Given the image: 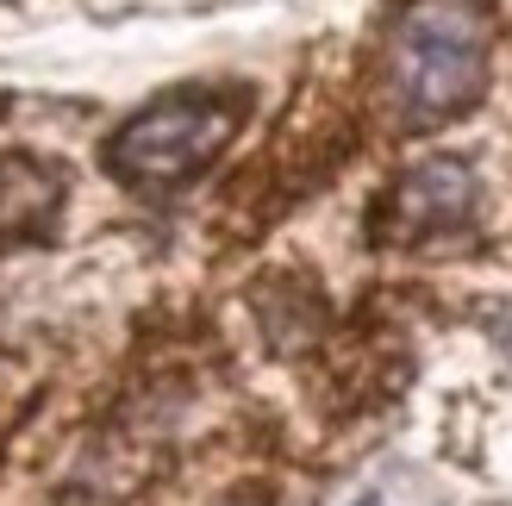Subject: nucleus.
<instances>
[{"label":"nucleus","mask_w":512,"mask_h":506,"mask_svg":"<svg viewBox=\"0 0 512 506\" xmlns=\"http://www.w3.org/2000/svg\"><path fill=\"white\" fill-rule=\"evenodd\" d=\"M481 200V182L469 163L456 157H431L419 163L406 182L394 188V232L400 238H438V232H456Z\"/></svg>","instance_id":"obj_3"},{"label":"nucleus","mask_w":512,"mask_h":506,"mask_svg":"<svg viewBox=\"0 0 512 506\" xmlns=\"http://www.w3.org/2000/svg\"><path fill=\"white\" fill-rule=\"evenodd\" d=\"M238 132V107H219V100H157L144 107L132 125H119L107 144V163L119 182L132 188H182L188 175H200Z\"/></svg>","instance_id":"obj_2"},{"label":"nucleus","mask_w":512,"mask_h":506,"mask_svg":"<svg viewBox=\"0 0 512 506\" xmlns=\"http://www.w3.org/2000/svg\"><path fill=\"white\" fill-rule=\"evenodd\" d=\"M225 506H263V500H256V494H238V500H225Z\"/></svg>","instance_id":"obj_5"},{"label":"nucleus","mask_w":512,"mask_h":506,"mask_svg":"<svg viewBox=\"0 0 512 506\" xmlns=\"http://www.w3.org/2000/svg\"><path fill=\"white\" fill-rule=\"evenodd\" d=\"M57 213V175L38 163H0V244L38 238Z\"/></svg>","instance_id":"obj_4"},{"label":"nucleus","mask_w":512,"mask_h":506,"mask_svg":"<svg viewBox=\"0 0 512 506\" xmlns=\"http://www.w3.org/2000/svg\"><path fill=\"white\" fill-rule=\"evenodd\" d=\"M488 50L494 19L481 13V0H413L388 38V75L406 119L438 125L469 113L488 88Z\"/></svg>","instance_id":"obj_1"}]
</instances>
